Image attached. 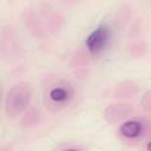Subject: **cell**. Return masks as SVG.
<instances>
[{"mask_svg": "<svg viewBox=\"0 0 151 151\" xmlns=\"http://www.w3.org/2000/svg\"><path fill=\"white\" fill-rule=\"evenodd\" d=\"M129 50H130V54L131 55H133L134 58H140V57L145 55V53L147 51V45L144 41L138 40V41L132 42L129 46Z\"/></svg>", "mask_w": 151, "mask_h": 151, "instance_id": "cell-10", "label": "cell"}, {"mask_svg": "<svg viewBox=\"0 0 151 151\" xmlns=\"http://www.w3.org/2000/svg\"><path fill=\"white\" fill-rule=\"evenodd\" d=\"M32 87L28 81L20 80L12 85L4 100V111L8 119H14L25 113L31 105Z\"/></svg>", "mask_w": 151, "mask_h": 151, "instance_id": "cell-4", "label": "cell"}, {"mask_svg": "<svg viewBox=\"0 0 151 151\" xmlns=\"http://www.w3.org/2000/svg\"><path fill=\"white\" fill-rule=\"evenodd\" d=\"M40 120V114H39V111H37L35 109H28L22 118H21V127L22 129H31L33 126H35Z\"/></svg>", "mask_w": 151, "mask_h": 151, "instance_id": "cell-9", "label": "cell"}, {"mask_svg": "<svg viewBox=\"0 0 151 151\" xmlns=\"http://www.w3.org/2000/svg\"><path fill=\"white\" fill-rule=\"evenodd\" d=\"M143 150L144 151H151V137L143 143Z\"/></svg>", "mask_w": 151, "mask_h": 151, "instance_id": "cell-13", "label": "cell"}, {"mask_svg": "<svg viewBox=\"0 0 151 151\" xmlns=\"http://www.w3.org/2000/svg\"><path fill=\"white\" fill-rule=\"evenodd\" d=\"M140 106L145 112H151V90L146 91L142 99H140Z\"/></svg>", "mask_w": 151, "mask_h": 151, "instance_id": "cell-11", "label": "cell"}, {"mask_svg": "<svg viewBox=\"0 0 151 151\" xmlns=\"http://www.w3.org/2000/svg\"><path fill=\"white\" fill-rule=\"evenodd\" d=\"M133 113H134L133 105H131L126 100L111 103L103 111V116L105 120L110 124H120L124 120L131 118Z\"/></svg>", "mask_w": 151, "mask_h": 151, "instance_id": "cell-7", "label": "cell"}, {"mask_svg": "<svg viewBox=\"0 0 151 151\" xmlns=\"http://www.w3.org/2000/svg\"><path fill=\"white\" fill-rule=\"evenodd\" d=\"M22 48L17 40L15 29L7 25L1 29V40H0V54L1 59L7 63H13L21 57Z\"/></svg>", "mask_w": 151, "mask_h": 151, "instance_id": "cell-6", "label": "cell"}, {"mask_svg": "<svg viewBox=\"0 0 151 151\" xmlns=\"http://www.w3.org/2000/svg\"><path fill=\"white\" fill-rule=\"evenodd\" d=\"M58 151H85V150L78 145H66V146L59 149Z\"/></svg>", "mask_w": 151, "mask_h": 151, "instance_id": "cell-12", "label": "cell"}, {"mask_svg": "<svg viewBox=\"0 0 151 151\" xmlns=\"http://www.w3.org/2000/svg\"><path fill=\"white\" fill-rule=\"evenodd\" d=\"M22 22L27 31L35 38L44 39L47 34H54L61 27L63 17L47 4L39 2L27 6L22 12Z\"/></svg>", "mask_w": 151, "mask_h": 151, "instance_id": "cell-2", "label": "cell"}, {"mask_svg": "<svg viewBox=\"0 0 151 151\" xmlns=\"http://www.w3.org/2000/svg\"><path fill=\"white\" fill-rule=\"evenodd\" d=\"M137 93H138V85L133 80H130V79L119 81L116 85L114 92H113L114 97L118 99H122V100L133 98V97H136Z\"/></svg>", "mask_w": 151, "mask_h": 151, "instance_id": "cell-8", "label": "cell"}, {"mask_svg": "<svg viewBox=\"0 0 151 151\" xmlns=\"http://www.w3.org/2000/svg\"><path fill=\"white\" fill-rule=\"evenodd\" d=\"M76 99L74 85L65 79L57 78L45 85L42 101L50 112H60L70 107Z\"/></svg>", "mask_w": 151, "mask_h": 151, "instance_id": "cell-3", "label": "cell"}, {"mask_svg": "<svg viewBox=\"0 0 151 151\" xmlns=\"http://www.w3.org/2000/svg\"><path fill=\"white\" fill-rule=\"evenodd\" d=\"M117 134L122 143L134 146L151 137V118L131 117L119 124Z\"/></svg>", "mask_w": 151, "mask_h": 151, "instance_id": "cell-5", "label": "cell"}, {"mask_svg": "<svg viewBox=\"0 0 151 151\" xmlns=\"http://www.w3.org/2000/svg\"><path fill=\"white\" fill-rule=\"evenodd\" d=\"M130 17L131 12L127 5L118 6L110 17L101 20L85 37L81 45L72 57L71 66L80 70L103 57L111 48L120 29L126 26Z\"/></svg>", "mask_w": 151, "mask_h": 151, "instance_id": "cell-1", "label": "cell"}]
</instances>
